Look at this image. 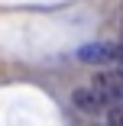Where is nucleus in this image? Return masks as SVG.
I'll return each instance as SVG.
<instances>
[{
  "instance_id": "1",
  "label": "nucleus",
  "mask_w": 123,
  "mask_h": 126,
  "mask_svg": "<svg viewBox=\"0 0 123 126\" xmlns=\"http://www.w3.org/2000/svg\"><path fill=\"white\" fill-rule=\"evenodd\" d=\"M78 58L88 65H110L120 62V42H88L84 48H78Z\"/></svg>"
},
{
  "instance_id": "2",
  "label": "nucleus",
  "mask_w": 123,
  "mask_h": 126,
  "mask_svg": "<svg viewBox=\"0 0 123 126\" xmlns=\"http://www.w3.org/2000/svg\"><path fill=\"white\" fill-rule=\"evenodd\" d=\"M71 100H75V107H78L81 113H101V110L107 107L104 94L97 91L94 84H91V87H78L75 94H71Z\"/></svg>"
}]
</instances>
